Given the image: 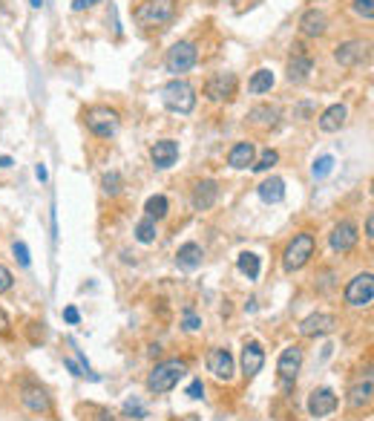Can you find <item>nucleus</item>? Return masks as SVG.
<instances>
[{"instance_id":"nucleus-44","label":"nucleus","mask_w":374,"mask_h":421,"mask_svg":"<svg viewBox=\"0 0 374 421\" xmlns=\"http://www.w3.org/2000/svg\"><path fill=\"white\" fill-rule=\"evenodd\" d=\"M35 176L41 179V182H46V179H49V173H46V165L41 162V165H35Z\"/></svg>"},{"instance_id":"nucleus-16","label":"nucleus","mask_w":374,"mask_h":421,"mask_svg":"<svg viewBox=\"0 0 374 421\" xmlns=\"http://www.w3.org/2000/svg\"><path fill=\"white\" fill-rule=\"evenodd\" d=\"M150 159H153V165L159 168V170L173 168V165H176V159H179V144H176L173 139H162V142H155V144L150 147Z\"/></svg>"},{"instance_id":"nucleus-35","label":"nucleus","mask_w":374,"mask_h":421,"mask_svg":"<svg viewBox=\"0 0 374 421\" xmlns=\"http://www.w3.org/2000/svg\"><path fill=\"white\" fill-rule=\"evenodd\" d=\"M181 326L187 329V332H199V329H202V318H199L193 309H184V320H181Z\"/></svg>"},{"instance_id":"nucleus-33","label":"nucleus","mask_w":374,"mask_h":421,"mask_svg":"<svg viewBox=\"0 0 374 421\" xmlns=\"http://www.w3.org/2000/svg\"><path fill=\"white\" fill-rule=\"evenodd\" d=\"M331 170H334V156H320V159H314V168H311L314 179H325Z\"/></svg>"},{"instance_id":"nucleus-43","label":"nucleus","mask_w":374,"mask_h":421,"mask_svg":"<svg viewBox=\"0 0 374 421\" xmlns=\"http://www.w3.org/2000/svg\"><path fill=\"white\" fill-rule=\"evenodd\" d=\"M9 326H12V323H9V315L0 309V335H6V332H9Z\"/></svg>"},{"instance_id":"nucleus-47","label":"nucleus","mask_w":374,"mask_h":421,"mask_svg":"<svg viewBox=\"0 0 374 421\" xmlns=\"http://www.w3.org/2000/svg\"><path fill=\"white\" fill-rule=\"evenodd\" d=\"M32 6H35V9H41V6H44V0H32Z\"/></svg>"},{"instance_id":"nucleus-11","label":"nucleus","mask_w":374,"mask_h":421,"mask_svg":"<svg viewBox=\"0 0 374 421\" xmlns=\"http://www.w3.org/2000/svg\"><path fill=\"white\" fill-rule=\"evenodd\" d=\"M337 329V318L328 315V312H314L308 315L302 323H299V335L302 338H323V335H331Z\"/></svg>"},{"instance_id":"nucleus-1","label":"nucleus","mask_w":374,"mask_h":421,"mask_svg":"<svg viewBox=\"0 0 374 421\" xmlns=\"http://www.w3.org/2000/svg\"><path fill=\"white\" fill-rule=\"evenodd\" d=\"M187 372V360H181V358H167V360H162V364H155L153 370H150V375H147V389L153 396H165V393H170V389L181 381V375Z\"/></svg>"},{"instance_id":"nucleus-2","label":"nucleus","mask_w":374,"mask_h":421,"mask_svg":"<svg viewBox=\"0 0 374 421\" xmlns=\"http://www.w3.org/2000/svg\"><path fill=\"white\" fill-rule=\"evenodd\" d=\"M162 101L170 113H179V115H187L196 110V89L193 84H187L184 78H173L162 87Z\"/></svg>"},{"instance_id":"nucleus-31","label":"nucleus","mask_w":374,"mask_h":421,"mask_svg":"<svg viewBox=\"0 0 374 421\" xmlns=\"http://www.w3.org/2000/svg\"><path fill=\"white\" fill-rule=\"evenodd\" d=\"M101 188H104V194H110V196H118V194H121V188H124V179H121V173H118V170H110V173H104V176H101Z\"/></svg>"},{"instance_id":"nucleus-29","label":"nucleus","mask_w":374,"mask_h":421,"mask_svg":"<svg viewBox=\"0 0 374 421\" xmlns=\"http://www.w3.org/2000/svg\"><path fill=\"white\" fill-rule=\"evenodd\" d=\"M155 237H159L155 220H153V217L138 220V225H136V239H138V243H141V246H153V243H155Z\"/></svg>"},{"instance_id":"nucleus-25","label":"nucleus","mask_w":374,"mask_h":421,"mask_svg":"<svg viewBox=\"0 0 374 421\" xmlns=\"http://www.w3.org/2000/svg\"><path fill=\"white\" fill-rule=\"evenodd\" d=\"M247 122L257 125V127H262V130L276 127V122H279V110L271 107V104H257L251 113H247Z\"/></svg>"},{"instance_id":"nucleus-14","label":"nucleus","mask_w":374,"mask_h":421,"mask_svg":"<svg viewBox=\"0 0 374 421\" xmlns=\"http://www.w3.org/2000/svg\"><path fill=\"white\" fill-rule=\"evenodd\" d=\"M337 404H340V398L334 396V389H314V393L308 396V413L314 415V418H325V415H331L334 410H337Z\"/></svg>"},{"instance_id":"nucleus-20","label":"nucleus","mask_w":374,"mask_h":421,"mask_svg":"<svg viewBox=\"0 0 374 421\" xmlns=\"http://www.w3.org/2000/svg\"><path fill=\"white\" fill-rule=\"evenodd\" d=\"M346 118H349L346 104H331V107L323 110V115H320V122H317V125H320L323 133H337V130L346 127Z\"/></svg>"},{"instance_id":"nucleus-21","label":"nucleus","mask_w":374,"mask_h":421,"mask_svg":"<svg viewBox=\"0 0 374 421\" xmlns=\"http://www.w3.org/2000/svg\"><path fill=\"white\" fill-rule=\"evenodd\" d=\"M20 401H23V407L29 413H38V415H46L52 410V401L46 396V389H41V387H23Z\"/></svg>"},{"instance_id":"nucleus-4","label":"nucleus","mask_w":374,"mask_h":421,"mask_svg":"<svg viewBox=\"0 0 374 421\" xmlns=\"http://www.w3.org/2000/svg\"><path fill=\"white\" fill-rule=\"evenodd\" d=\"M141 26H167L176 18V0H144L133 12Z\"/></svg>"},{"instance_id":"nucleus-3","label":"nucleus","mask_w":374,"mask_h":421,"mask_svg":"<svg viewBox=\"0 0 374 421\" xmlns=\"http://www.w3.org/2000/svg\"><path fill=\"white\" fill-rule=\"evenodd\" d=\"M314 249H317V239H314V234H308V231H302V234H297L291 243L285 246V254H283V268L291 275V272H299V268L314 257Z\"/></svg>"},{"instance_id":"nucleus-15","label":"nucleus","mask_w":374,"mask_h":421,"mask_svg":"<svg viewBox=\"0 0 374 421\" xmlns=\"http://www.w3.org/2000/svg\"><path fill=\"white\" fill-rule=\"evenodd\" d=\"M299 32L305 38H323L328 32V15L323 9H308L299 18Z\"/></svg>"},{"instance_id":"nucleus-40","label":"nucleus","mask_w":374,"mask_h":421,"mask_svg":"<svg viewBox=\"0 0 374 421\" xmlns=\"http://www.w3.org/2000/svg\"><path fill=\"white\" fill-rule=\"evenodd\" d=\"M96 4H101V0H72V9L75 12H86V9H92Z\"/></svg>"},{"instance_id":"nucleus-13","label":"nucleus","mask_w":374,"mask_h":421,"mask_svg":"<svg viewBox=\"0 0 374 421\" xmlns=\"http://www.w3.org/2000/svg\"><path fill=\"white\" fill-rule=\"evenodd\" d=\"M357 239H360L357 225L349 222V220H342V222L334 225V231H331V237H328V243H331V249H334L337 254H349V251L357 246Z\"/></svg>"},{"instance_id":"nucleus-30","label":"nucleus","mask_w":374,"mask_h":421,"mask_svg":"<svg viewBox=\"0 0 374 421\" xmlns=\"http://www.w3.org/2000/svg\"><path fill=\"white\" fill-rule=\"evenodd\" d=\"M144 210H147V217H153V220H162V217H167L170 202H167V196L155 194V196H150V199L144 202Z\"/></svg>"},{"instance_id":"nucleus-22","label":"nucleus","mask_w":374,"mask_h":421,"mask_svg":"<svg viewBox=\"0 0 374 421\" xmlns=\"http://www.w3.org/2000/svg\"><path fill=\"white\" fill-rule=\"evenodd\" d=\"M254 159H257L254 142H236V144L231 147V153H228V165H231L233 170H245L247 165H254Z\"/></svg>"},{"instance_id":"nucleus-41","label":"nucleus","mask_w":374,"mask_h":421,"mask_svg":"<svg viewBox=\"0 0 374 421\" xmlns=\"http://www.w3.org/2000/svg\"><path fill=\"white\" fill-rule=\"evenodd\" d=\"M64 320L75 326V323L81 320V315H78V309H75V306H67V309H64Z\"/></svg>"},{"instance_id":"nucleus-27","label":"nucleus","mask_w":374,"mask_h":421,"mask_svg":"<svg viewBox=\"0 0 374 421\" xmlns=\"http://www.w3.org/2000/svg\"><path fill=\"white\" fill-rule=\"evenodd\" d=\"M271 87H273V73L262 67V70H257L251 75V81H247V93L262 96V93H271Z\"/></svg>"},{"instance_id":"nucleus-9","label":"nucleus","mask_w":374,"mask_h":421,"mask_svg":"<svg viewBox=\"0 0 374 421\" xmlns=\"http://www.w3.org/2000/svg\"><path fill=\"white\" fill-rule=\"evenodd\" d=\"M371 300H374V277H371V272H363L354 280H349V286H346V303L349 306L363 309V306H371Z\"/></svg>"},{"instance_id":"nucleus-23","label":"nucleus","mask_w":374,"mask_h":421,"mask_svg":"<svg viewBox=\"0 0 374 421\" xmlns=\"http://www.w3.org/2000/svg\"><path fill=\"white\" fill-rule=\"evenodd\" d=\"M371 393H374V378L366 375L360 384H354V387L349 389V407H352V410H366V407H371Z\"/></svg>"},{"instance_id":"nucleus-38","label":"nucleus","mask_w":374,"mask_h":421,"mask_svg":"<svg viewBox=\"0 0 374 421\" xmlns=\"http://www.w3.org/2000/svg\"><path fill=\"white\" fill-rule=\"evenodd\" d=\"M187 396H191V398H196V401H199V398L205 396V384H202L199 378H196V381H191V387H187Z\"/></svg>"},{"instance_id":"nucleus-24","label":"nucleus","mask_w":374,"mask_h":421,"mask_svg":"<svg viewBox=\"0 0 374 421\" xmlns=\"http://www.w3.org/2000/svg\"><path fill=\"white\" fill-rule=\"evenodd\" d=\"M202 246L199 243H184V246H179V251H176V263H179V268H184V272H196V268L202 265Z\"/></svg>"},{"instance_id":"nucleus-19","label":"nucleus","mask_w":374,"mask_h":421,"mask_svg":"<svg viewBox=\"0 0 374 421\" xmlns=\"http://www.w3.org/2000/svg\"><path fill=\"white\" fill-rule=\"evenodd\" d=\"M288 81L291 84H302V81H308L311 78V73H314V58L311 55H305V52H294L291 58H288Z\"/></svg>"},{"instance_id":"nucleus-5","label":"nucleus","mask_w":374,"mask_h":421,"mask_svg":"<svg viewBox=\"0 0 374 421\" xmlns=\"http://www.w3.org/2000/svg\"><path fill=\"white\" fill-rule=\"evenodd\" d=\"M84 125L92 136H98V139H112L121 127V118L112 107H89L84 113Z\"/></svg>"},{"instance_id":"nucleus-17","label":"nucleus","mask_w":374,"mask_h":421,"mask_svg":"<svg viewBox=\"0 0 374 421\" xmlns=\"http://www.w3.org/2000/svg\"><path fill=\"white\" fill-rule=\"evenodd\" d=\"M216 199H219V185H216L213 179H202V182H196L193 196H191L193 210H210L216 205Z\"/></svg>"},{"instance_id":"nucleus-36","label":"nucleus","mask_w":374,"mask_h":421,"mask_svg":"<svg viewBox=\"0 0 374 421\" xmlns=\"http://www.w3.org/2000/svg\"><path fill=\"white\" fill-rule=\"evenodd\" d=\"M15 257H18V263L23 265V268H29V263H32V257H29V249H26V243H15Z\"/></svg>"},{"instance_id":"nucleus-8","label":"nucleus","mask_w":374,"mask_h":421,"mask_svg":"<svg viewBox=\"0 0 374 421\" xmlns=\"http://www.w3.org/2000/svg\"><path fill=\"white\" fill-rule=\"evenodd\" d=\"M236 87H239V81L233 73H216L205 81V96L216 104H225V101H233Z\"/></svg>"},{"instance_id":"nucleus-18","label":"nucleus","mask_w":374,"mask_h":421,"mask_svg":"<svg viewBox=\"0 0 374 421\" xmlns=\"http://www.w3.org/2000/svg\"><path fill=\"white\" fill-rule=\"evenodd\" d=\"M262 367H265V349L257 341H247L245 349H242V375L254 378Z\"/></svg>"},{"instance_id":"nucleus-39","label":"nucleus","mask_w":374,"mask_h":421,"mask_svg":"<svg viewBox=\"0 0 374 421\" xmlns=\"http://www.w3.org/2000/svg\"><path fill=\"white\" fill-rule=\"evenodd\" d=\"M124 413H127V415H136V418H144V407H141L138 401H127V404H124Z\"/></svg>"},{"instance_id":"nucleus-45","label":"nucleus","mask_w":374,"mask_h":421,"mask_svg":"<svg viewBox=\"0 0 374 421\" xmlns=\"http://www.w3.org/2000/svg\"><path fill=\"white\" fill-rule=\"evenodd\" d=\"M366 237H368V239L374 237V217H371V214L366 217Z\"/></svg>"},{"instance_id":"nucleus-32","label":"nucleus","mask_w":374,"mask_h":421,"mask_svg":"<svg viewBox=\"0 0 374 421\" xmlns=\"http://www.w3.org/2000/svg\"><path fill=\"white\" fill-rule=\"evenodd\" d=\"M276 162H279V153L268 147V150H262V156H259V159H254V165H251V168H254L257 173H265V170H271Z\"/></svg>"},{"instance_id":"nucleus-7","label":"nucleus","mask_w":374,"mask_h":421,"mask_svg":"<svg viewBox=\"0 0 374 421\" xmlns=\"http://www.w3.org/2000/svg\"><path fill=\"white\" fill-rule=\"evenodd\" d=\"M302 370V349L299 346H285L283 355L276 360V375H279V384L288 393V389L297 384V375Z\"/></svg>"},{"instance_id":"nucleus-6","label":"nucleus","mask_w":374,"mask_h":421,"mask_svg":"<svg viewBox=\"0 0 374 421\" xmlns=\"http://www.w3.org/2000/svg\"><path fill=\"white\" fill-rule=\"evenodd\" d=\"M196 61H199V49H196V44H191V41L173 44V46L167 49V55H165V67H167V73H173L176 78L184 75V73H191V70L196 67Z\"/></svg>"},{"instance_id":"nucleus-12","label":"nucleus","mask_w":374,"mask_h":421,"mask_svg":"<svg viewBox=\"0 0 374 421\" xmlns=\"http://www.w3.org/2000/svg\"><path fill=\"white\" fill-rule=\"evenodd\" d=\"M207 370H210L216 378H219V381H231V378H233V370H236L231 349H228V346H213V349L207 352Z\"/></svg>"},{"instance_id":"nucleus-46","label":"nucleus","mask_w":374,"mask_h":421,"mask_svg":"<svg viewBox=\"0 0 374 421\" xmlns=\"http://www.w3.org/2000/svg\"><path fill=\"white\" fill-rule=\"evenodd\" d=\"M15 162H12V156H0V168H12Z\"/></svg>"},{"instance_id":"nucleus-37","label":"nucleus","mask_w":374,"mask_h":421,"mask_svg":"<svg viewBox=\"0 0 374 421\" xmlns=\"http://www.w3.org/2000/svg\"><path fill=\"white\" fill-rule=\"evenodd\" d=\"M12 283H15L12 272H9L6 265H0V294H4V291H9V289H12Z\"/></svg>"},{"instance_id":"nucleus-10","label":"nucleus","mask_w":374,"mask_h":421,"mask_svg":"<svg viewBox=\"0 0 374 421\" xmlns=\"http://www.w3.org/2000/svg\"><path fill=\"white\" fill-rule=\"evenodd\" d=\"M366 58H368V44H366V41H342V44H337V49H334V61H337L340 67H346V70L360 67Z\"/></svg>"},{"instance_id":"nucleus-28","label":"nucleus","mask_w":374,"mask_h":421,"mask_svg":"<svg viewBox=\"0 0 374 421\" xmlns=\"http://www.w3.org/2000/svg\"><path fill=\"white\" fill-rule=\"evenodd\" d=\"M236 265H239V272H242L247 280H257V277H259V268H262V263H259V257H257L254 251H242L239 260H236Z\"/></svg>"},{"instance_id":"nucleus-42","label":"nucleus","mask_w":374,"mask_h":421,"mask_svg":"<svg viewBox=\"0 0 374 421\" xmlns=\"http://www.w3.org/2000/svg\"><path fill=\"white\" fill-rule=\"evenodd\" d=\"M64 367H67V370H70L72 375H78V378H84V375H86V372H84V370H81V367L75 364V360H72V358H67V360H64Z\"/></svg>"},{"instance_id":"nucleus-26","label":"nucleus","mask_w":374,"mask_h":421,"mask_svg":"<svg viewBox=\"0 0 374 421\" xmlns=\"http://www.w3.org/2000/svg\"><path fill=\"white\" fill-rule=\"evenodd\" d=\"M257 194H259L262 202L276 205V202H283V199H285V182H283L279 176H271V179H265V182L257 188Z\"/></svg>"},{"instance_id":"nucleus-34","label":"nucleus","mask_w":374,"mask_h":421,"mask_svg":"<svg viewBox=\"0 0 374 421\" xmlns=\"http://www.w3.org/2000/svg\"><path fill=\"white\" fill-rule=\"evenodd\" d=\"M352 9H354L360 18H366V20H374V0H354V4H352Z\"/></svg>"}]
</instances>
